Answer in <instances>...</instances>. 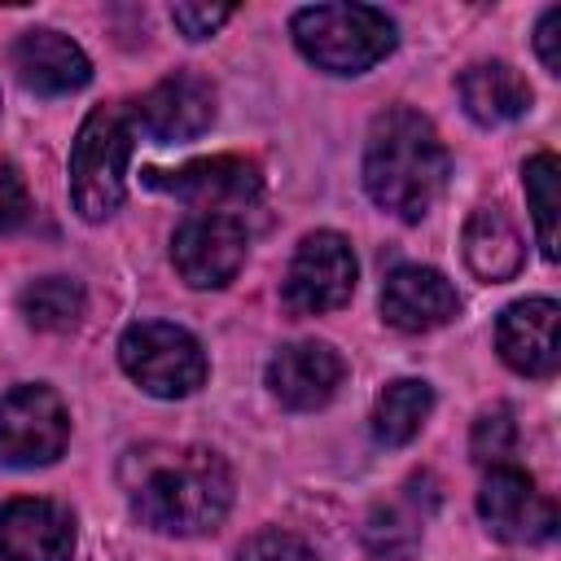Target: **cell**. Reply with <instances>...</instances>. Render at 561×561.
<instances>
[{
	"instance_id": "cell-1",
	"label": "cell",
	"mask_w": 561,
	"mask_h": 561,
	"mask_svg": "<svg viewBox=\"0 0 561 561\" xmlns=\"http://www.w3.org/2000/svg\"><path fill=\"white\" fill-rule=\"evenodd\" d=\"M118 486L131 513L162 535H206L232 508L228 460L193 443L127 447L118 460Z\"/></svg>"
},
{
	"instance_id": "cell-2",
	"label": "cell",
	"mask_w": 561,
	"mask_h": 561,
	"mask_svg": "<svg viewBox=\"0 0 561 561\" xmlns=\"http://www.w3.org/2000/svg\"><path fill=\"white\" fill-rule=\"evenodd\" d=\"M443 184H447V149L434 123L408 105L381 110L364 140L368 197L381 210L399 215L403 224H416L438 202Z\"/></svg>"
},
{
	"instance_id": "cell-3",
	"label": "cell",
	"mask_w": 561,
	"mask_h": 561,
	"mask_svg": "<svg viewBox=\"0 0 561 561\" xmlns=\"http://www.w3.org/2000/svg\"><path fill=\"white\" fill-rule=\"evenodd\" d=\"M289 35L329 75H364L394 48V22L373 4H307L294 13Z\"/></svg>"
},
{
	"instance_id": "cell-4",
	"label": "cell",
	"mask_w": 561,
	"mask_h": 561,
	"mask_svg": "<svg viewBox=\"0 0 561 561\" xmlns=\"http://www.w3.org/2000/svg\"><path fill=\"white\" fill-rule=\"evenodd\" d=\"M131 131L136 123L123 105H96L70 145V202L88 224L110 219L123 202Z\"/></svg>"
},
{
	"instance_id": "cell-5",
	"label": "cell",
	"mask_w": 561,
	"mask_h": 561,
	"mask_svg": "<svg viewBox=\"0 0 561 561\" xmlns=\"http://www.w3.org/2000/svg\"><path fill=\"white\" fill-rule=\"evenodd\" d=\"M118 364L123 373L153 399H184L206 381V351L202 342L162 320L131 324L118 337Z\"/></svg>"
},
{
	"instance_id": "cell-6",
	"label": "cell",
	"mask_w": 561,
	"mask_h": 561,
	"mask_svg": "<svg viewBox=\"0 0 561 561\" xmlns=\"http://www.w3.org/2000/svg\"><path fill=\"white\" fill-rule=\"evenodd\" d=\"M70 416L48 386H18L0 399V465L35 469L66 451Z\"/></svg>"
},
{
	"instance_id": "cell-7",
	"label": "cell",
	"mask_w": 561,
	"mask_h": 561,
	"mask_svg": "<svg viewBox=\"0 0 561 561\" xmlns=\"http://www.w3.org/2000/svg\"><path fill=\"white\" fill-rule=\"evenodd\" d=\"M149 184L180 197L184 206H193L202 215H232V219L263 197L259 167L237 153L197 158V162H184L180 171H149Z\"/></svg>"
},
{
	"instance_id": "cell-8",
	"label": "cell",
	"mask_w": 561,
	"mask_h": 561,
	"mask_svg": "<svg viewBox=\"0 0 561 561\" xmlns=\"http://www.w3.org/2000/svg\"><path fill=\"white\" fill-rule=\"evenodd\" d=\"M355 254L337 232H307L285 272V307L294 316L337 311L355 294Z\"/></svg>"
},
{
	"instance_id": "cell-9",
	"label": "cell",
	"mask_w": 561,
	"mask_h": 561,
	"mask_svg": "<svg viewBox=\"0 0 561 561\" xmlns=\"http://www.w3.org/2000/svg\"><path fill=\"white\" fill-rule=\"evenodd\" d=\"M250 232L232 215H193L171 237V263L193 289L228 285L245 263Z\"/></svg>"
},
{
	"instance_id": "cell-10",
	"label": "cell",
	"mask_w": 561,
	"mask_h": 561,
	"mask_svg": "<svg viewBox=\"0 0 561 561\" xmlns=\"http://www.w3.org/2000/svg\"><path fill=\"white\" fill-rule=\"evenodd\" d=\"M131 123L153 145L197 140L215 123V88L193 70H175L131 105Z\"/></svg>"
},
{
	"instance_id": "cell-11",
	"label": "cell",
	"mask_w": 561,
	"mask_h": 561,
	"mask_svg": "<svg viewBox=\"0 0 561 561\" xmlns=\"http://www.w3.org/2000/svg\"><path fill=\"white\" fill-rule=\"evenodd\" d=\"M478 513L486 522V530L504 543H543L557 530V508L548 495L535 491V478L513 469V465H495L478 491Z\"/></svg>"
},
{
	"instance_id": "cell-12",
	"label": "cell",
	"mask_w": 561,
	"mask_h": 561,
	"mask_svg": "<svg viewBox=\"0 0 561 561\" xmlns=\"http://www.w3.org/2000/svg\"><path fill=\"white\" fill-rule=\"evenodd\" d=\"M500 359L522 377H552L561 364V307L552 298H522L500 311Z\"/></svg>"
},
{
	"instance_id": "cell-13",
	"label": "cell",
	"mask_w": 561,
	"mask_h": 561,
	"mask_svg": "<svg viewBox=\"0 0 561 561\" xmlns=\"http://www.w3.org/2000/svg\"><path fill=\"white\" fill-rule=\"evenodd\" d=\"M342 377H346V364L329 342H294L267 359V390L294 412L324 408L337 394Z\"/></svg>"
},
{
	"instance_id": "cell-14",
	"label": "cell",
	"mask_w": 561,
	"mask_h": 561,
	"mask_svg": "<svg viewBox=\"0 0 561 561\" xmlns=\"http://www.w3.org/2000/svg\"><path fill=\"white\" fill-rule=\"evenodd\" d=\"M0 557L4 561H70L75 517L53 500H9L0 508Z\"/></svg>"
},
{
	"instance_id": "cell-15",
	"label": "cell",
	"mask_w": 561,
	"mask_h": 561,
	"mask_svg": "<svg viewBox=\"0 0 561 561\" xmlns=\"http://www.w3.org/2000/svg\"><path fill=\"white\" fill-rule=\"evenodd\" d=\"M460 311V298L451 289V280L434 267L421 263H403L386 276L381 285V316L403 329V333H430L443 329L451 316Z\"/></svg>"
},
{
	"instance_id": "cell-16",
	"label": "cell",
	"mask_w": 561,
	"mask_h": 561,
	"mask_svg": "<svg viewBox=\"0 0 561 561\" xmlns=\"http://www.w3.org/2000/svg\"><path fill=\"white\" fill-rule=\"evenodd\" d=\"M13 70L22 79V88L39 92V96H66V92H79L88 79H92V66L83 57V48L61 35V31H48V26H35V31H22L13 39Z\"/></svg>"
},
{
	"instance_id": "cell-17",
	"label": "cell",
	"mask_w": 561,
	"mask_h": 561,
	"mask_svg": "<svg viewBox=\"0 0 561 561\" xmlns=\"http://www.w3.org/2000/svg\"><path fill=\"white\" fill-rule=\"evenodd\" d=\"M465 263L478 280L486 285H500V280H513L522 272V259H526V245H522V232L513 228V219L500 210V206H478L469 219H465Z\"/></svg>"
},
{
	"instance_id": "cell-18",
	"label": "cell",
	"mask_w": 561,
	"mask_h": 561,
	"mask_svg": "<svg viewBox=\"0 0 561 561\" xmlns=\"http://www.w3.org/2000/svg\"><path fill=\"white\" fill-rule=\"evenodd\" d=\"M456 92H460V105L473 123L482 127H495V123H513L530 110V83L504 66V61H478L469 66L460 79H456Z\"/></svg>"
},
{
	"instance_id": "cell-19",
	"label": "cell",
	"mask_w": 561,
	"mask_h": 561,
	"mask_svg": "<svg viewBox=\"0 0 561 561\" xmlns=\"http://www.w3.org/2000/svg\"><path fill=\"white\" fill-rule=\"evenodd\" d=\"M430 408H434V390H430L425 381H416V377L390 381V386L377 394V403H373V438L386 443V447L412 443V438L421 434Z\"/></svg>"
},
{
	"instance_id": "cell-20",
	"label": "cell",
	"mask_w": 561,
	"mask_h": 561,
	"mask_svg": "<svg viewBox=\"0 0 561 561\" xmlns=\"http://www.w3.org/2000/svg\"><path fill=\"white\" fill-rule=\"evenodd\" d=\"M18 307L31 329L44 333H66L83 316V285L70 276H39L18 294Z\"/></svg>"
},
{
	"instance_id": "cell-21",
	"label": "cell",
	"mask_w": 561,
	"mask_h": 561,
	"mask_svg": "<svg viewBox=\"0 0 561 561\" xmlns=\"http://www.w3.org/2000/svg\"><path fill=\"white\" fill-rule=\"evenodd\" d=\"M421 522L425 513L416 508V478L403 486V500L399 504H386L368 517L364 526V543L377 552V557H408L421 539Z\"/></svg>"
},
{
	"instance_id": "cell-22",
	"label": "cell",
	"mask_w": 561,
	"mask_h": 561,
	"mask_svg": "<svg viewBox=\"0 0 561 561\" xmlns=\"http://www.w3.org/2000/svg\"><path fill=\"white\" fill-rule=\"evenodd\" d=\"M557 175H561V167H557L552 153H535L522 167V184H526V202H530V215H535L543 259H557V210H561V197H557L561 180Z\"/></svg>"
},
{
	"instance_id": "cell-23",
	"label": "cell",
	"mask_w": 561,
	"mask_h": 561,
	"mask_svg": "<svg viewBox=\"0 0 561 561\" xmlns=\"http://www.w3.org/2000/svg\"><path fill=\"white\" fill-rule=\"evenodd\" d=\"M513 447H517V421H513V412H508L504 403L486 408V412L473 421L469 456H473L478 465H491V469H495V465H508Z\"/></svg>"
},
{
	"instance_id": "cell-24",
	"label": "cell",
	"mask_w": 561,
	"mask_h": 561,
	"mask_svg": "<svg viewBox=\"0 0 561 561\" xmlns=\"http://www.w3.org/2000/svg\"><path fill=\"white\" fill-rule=\"evenodd\" d=\"M241 561H320V552L302 535L272 526V530H259L241 543Z\"/></svg>"
},
{
	"instance_id": "cell-25",
	"label": "cell",
	"mask_w": 561,
	"mask_h": 561,
	"mask_svg": "<svg viewBox=\"0 0 561 561\" xmlns=\"http://www.w3.org/2000/svg\"><path fill=\"white\" fill-rule=\"evenodd\" d=\"M228 18H232L228 4H175V9H171V22H175L180 35H188V39H206V35H215Z\"/></svg>"
},
{
	"instance_id": "cell-26",
	"label": "cell",
	"mask_w": 561,
	"mask_h": 561,
	"mask_svg": "<svg viewBox=\"0 0 561 561\" xmlns=\"http://www.w3.org/2000/svg\"><path fill=\"white\" fill-rule=\"evenodd\" d=\"M26 210H31V202H26L22 175L9 162H0V232H13L26 219Z\"/></svg>"
},
{
	"instance_id": "cell-27",
	"label": "cell",
	"mask_w": 561,
	"mask_h": 561,
	"mask_svg": "<svg viewBox=\"0 0 561 561\" xmlns=\"http://www.w3.org/2000/svg\"><path fill=\"white\" fill-rule=\"evenodd\" d=\"M535 53H539L543 70L561 75V9H557V4H552V9H543L539 26H535Z\"/></svg>"
}]
</instances>
